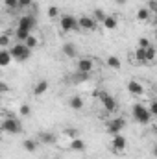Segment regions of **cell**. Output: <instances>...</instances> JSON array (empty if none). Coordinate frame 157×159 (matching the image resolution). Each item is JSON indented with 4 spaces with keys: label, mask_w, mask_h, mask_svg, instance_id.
<instances>
[{
    "label": "cell",
    "mask_w": 157,
    "mask_h": 159,
    "mask_svg": "<svg viewBox=\"0 0 157 159\" xmlns=\"http://www.w3.org/2000/svg\"><path fill=\"white\" fill-rule=\"evenodd\" d=\"M2 131L17 135V133L22 131V122L19 119H15V117H4V120H2Z\"/></svg>",
    "instance_id": "obj_1"
},
{
    "label": "cell",
    "mask_w": 157,
    "mask_h": 159,
    "mask_svg": "<svg viewBox=\"0 0 157 159\" xmlns=\"http://www.w3.org/2000/svg\"><path fill=\"white\" fill-rule=\"evenodd\" d=\"M131 111H133V119L137 120V122H141V124H148V122H150V119H152V113L148 111V106H142V104H133Z\"/></svg>",
    "instance_id": "obj_2"
},
{
    "label": "cell",
    "mask_w": 157,
    "mask_h": 159,
    "mask_svg": "<svg viewBox=\"0 0 157 159\" xmlns=\"http://www.w3.org/2000/svg\"><path fill=\"white\" fill-rule=\"evenodd\" d=\"M11 56H13V59H17V61H24V59H28L30 56H32V50L24 44V43H19V44H13L11 46Z\"/></svg>",
    "instance_id": "obj_3"
},
{
    "label": "cell",
    "mask_w": 157,
    "mask_h": 159,
    "mask_svg": "<svg viewBox=\"0 0 157 159\" xmlns=\"http://www.w3.org/2000/svg\"><path fill=\"white\" fill-rule=\"evenodd\" d=\"M98 98H100V102H102V106H104V109L107 113H115L117 111V100L107 91H98Z\"/></svg>",
    "instance_id": "obj_4"
},
{
    "label": "cell",
    "mask_w": 157,
    "mask_h": 159,
    "mask_svg": "<svg viewBox=\"0 0 157 159\" xmlns=\"http://www.w3.org/2000/svg\"><path fill=\"white\" fill-rule=\"evenodd\" d=\"M59 28H61V32H72V30H79L78 19H74L72 15H61V17H59Z\"/></svg>",
    "instance_id": "obj_5"
},
{
    "label": "cell",
    "mask_w": 157,
    "mask_h": 159,
    "mask_svg": "<svg viewBox=\"0 0 157 159\" xmlns=\"http://www.w3.org/2000/svg\"><path fill=\"white\" fill-rule=\"evenodd\" d=\"M124 126H126V119H122V117H117V119H113V120H109V122H107L105 129H107L111 135H118V133L124 129Z\"/></svg>",
    "instance_id": "obj_6"
},
{
    "label": "cell",
    "mask_w": 157,
    "mask_h": 159,
    "mask_svg": "<svg viewBox=\"0 0 157 159\" xmlns=\"http://www.w3.org/2000/svg\"><path fill=\"white\" fill-rule=\"evenodd\" d=\"M128 148V141H126V137L124 135H113V139H111V150L115 152V154H120V152H124Z\"/></svg>",
    "instance_id": "obj_7"
},
{
    "label": "cell",
    "mask_w": 157,
    "mask_h": 159,
    "mask_svg": "<svg viewBox=\"0 0 157 159\" xmlns=\"http://www.w3.org/2000/svg\"><path fill=\"white\" fill-rule=\"evenodd\" d=\"M78 24H79V30H87V32H94V30L98 28V22H96L92 17H87V15L79 17Z\"/></svg>",
    "instance_id": "obj_8"
},
{
    "label": "cell",
    "mask_w": 157,
    "mask_h": 159,
    "mask_svg": "<svg viewBox=\"0 0 157 159\" xmlns=\"http://www.w3.org/2000/svg\"><path fill=\"white\" fill-rule=\"evenodd\" d=\"M92 69H94V61L91 59V57H81L78 59V63H76V70L79 72H92Z\"/></svg>",
    "instance_id": "obj_9"
},
{
    "label": "cell",
    "mask_w": 157,
    "mask_h": 159,
    "mask_svg": "<svg viewBox=\"0 0 157 159\" xmlns=\"http://www.w3.org/2000/svg\"><path fill=\"white\" fill-rule=\"evenodd\" d=\"M19 28H24V30H28V32H32L34 28H35V17L34 15H24V17H20L19 19V24H17Z\"/></svg>",
    "instance_id": "obj_10"
},
{
    "label": "cell",
    "mask_w": 157,
    "mask_h": 159,
    "mask_svg": "<svg viewBox=\"0 0 157 159\" xmlns=\"http://www.w3.org/2000/svg\"><path fill=\"white\" fill-rule=\"evenodd\" d=\"M128 91L133 94V96H142L144 94V87L139 80H129L128 81Z\"/></svg>",
    "instance_id": "obj_11"
},
{
    "label": "cell",
    "mask_w": 157,
    "mask_h": 159,
    "mask_svg": "<svg viewBox=\"0 0 157 159\" xmlns=\"http://www.w3.org/2000/svg\"><path fill=\"white\" fill-rule=\"evenodd\" d=\"M37 139H39V143H43V144H54L57 141V137L54 133H50V131H41L39 135H37Z\"/></svg>",
    "instance_id": "obj_12"
},
{
    "label": "cell",
    "mask_w": 157,
    "mask_h": 159,
    "mask_svg": "<svg viewBox=\"0 0 157 159\" xmlns=\"http://www.w3.org/2000/svg\"><path fill=\"white\" fill-rule=\"evenodd\" d=\"M48 87H50L48 80H39V81H37V85L34 87V94H35V96H43V94L48 91Z\"/></svg>",
    "instance_id": "obj_13"
},
{
    "label": "cell",
    "mask_w": 157,
    "mask_h": 159,
    "mask_svg": "<svg viewBox=\"0 0 157 159\" xmlns=\"http://www.w3.org/2000/svg\"><path fill=\"white\" fill-rule=\"evenodd\" d=\"M63 54H65L67 57H70V59H72V57H76V56H78V48H76L72 43H65V44H63Z\"/></svg>",
    "instance_id": "obj_14"
},
{
    "label": "cell",
    "mask_w": 157,
    "mask_h": 159,
    "mask_svg": "<svg viewBox=\"0 0 157 159\" xmlns=\"http://www.w3.org/2000/svg\"><path fill=\"white\" fill-rule=\"evenodd\" d=\"M69 106H70L74 111H81V109H83V98L78 96V94H74V96L69 100Z\"/></svg>",
    "instance_id": "obj_15"
},
{
    "label": "cell",
    "mask_w": 157,
    "mask_h": 159,
    "mask_svg": "<svg viewBox=\"0 0 157 159\" xmlns=\"http://www.w3.org/2000/svg\"><path fill=\"white\" fill-rule=\"evenodd\" d=\"M102 26H104L105 30H115V28H117V26H118V19H117V17H115V15H107Z\"/></svg>",
    "instance_id": "obj_16"
},
{
    "label": "cell",
    "mask_w": 157,
    "mask_h": 159,
    "mask_svg": "<svg viewBox=\"0 0 157 159\" xmlns=\"http://www.w3.org/2000/svg\"><path fill=\"white\" fill-rule=\"evenodd\" d=\"M105 65H107L109 69H113V70H120V67H122V63H120V59H118L117 56H109V57L105 59Z\"/></svg>",
    "instance_id": "obj_17"
},
{
    "label": "cell",
    "mask_w": 157,
    "mask_h": 159,
    "mask_svg": "<svg viewBox=\"0 0 157 159\" xmlns=\"http://www.w3.org/2000/svg\"><path fill=\"white\" fill-rule=\"evenodd\" d=\"M11 59H13V56L9 50H0V67H7Z\"/></svg>",
    "instance_id": "obj_18"
},
{
    "label": "cell",
    "mask_w": 157,
    "mask_h": 159,
    "mask_svg": "<svg viewBox=\"0 0 157 159\" xmlns=\"http://www.w3.org/2000/svg\"><path fill=\"white\" fill-rule=\"evenodd\" d=\"M70 150H74V152H83L85 150V143L76 137V139H70Z\"/></svg>",
    "instance_id": "obj_19"
},
{
    "label": "cell",
    "mask_w": 157,
    "mask_h": 159,
    "mask_svg": "<svg viewBox=\"0 0 157 159\" xmlns=\"http://www.w3.org/2000/svg\"><path fill=\"white\" fill-rule=\"evenodd\" d=\"M22 146H24V150H26V152L34 154V152L37 150V141H35V139H24Z\"/></svg>",
    "instance_id": "obj_20"
},
{
    "label": "cell",
    "mask_w": 157,
    "mask_h": 159,
    "mask_svg": "<svg viewBox=\"0 0 157 159\" xmlns=\"http://www.w3.org/2000/svg\"><path fill=\"white\" fill-rule=\"evenodd\" d=\"M30 35H32V32H28V30H24V28H19V26L15 28V37H17L19 41H22V43H24Z\"/></svg>",
    "instance_id": "obj_21"
},
{
    "label": "cell",
    "mask_w": 157,
    "mask_h": 159,
    "mask_svg": "<svg viewBox=\"0 0 157 159\" xmlns=\"http://www.w3.org/2000/svg\"><path fill=\"white\" fill-rule=\"evenodd\" d=\"M150 13H152V11H150L148 7H141V9L137 11V20H139V22H146V20L150 19Z\"/></svg>",
    "instance_id": "obj_22"
},
{
    "label": "cell",
    "mask_w": 157,
    "mask_h": 159,
    "mask_svg": "<svg viewBox=\"0 0 157 159\" xmlns=\"http://www.w3.org/2000/svg\"><path fill=\"white\" fill-rule=\"evenodd\" d=\"M89 78H91V74H89V72H79V70H76V74H72V76H70V80H72V81H76V83L87 81Z\"/></svg>",
    "instance_id": "obj_23"
},
{
    "label": "cell",
    "mask_w": 157,
    "mask_h": 159,
    "mask_svg": "<svg viewBox=\"0 0 157 159\" xmlns=\"http://www.w3.org/2000/svg\"><path fill=\"white\" fill-rule=\"evenodd\" d=\"M135 59L142 65H146V48H135Z\"/></svg>",
    "instance_id": "obj_24"
},
{
    "label": "cell",
    "mask_w": 157,
    "mask_h": 159,
    "mask_svg": "<svg viewBox=\"0 0 157 159\" xmlns=\"http://www.w3.org/2000/svg\"><path fill=\"white\" fill-rule=\"evenodd\" d=\"M155 59H157V50L154 46H148V48H146V65H148V63H154Z\"/></svg>",
    "instance_id": "obj_25"
},
{
    "label": "cell",
    "mask_w": 157,
    "mask_h": 159,
    "mask_svg": "<svg viewBox=\"0 0 157 159\" xmlns=\"http://www.w3.org/2000/svg\"><path fill=\"white\" fill-rule=\"evenodd\" d=\"M24 44H26V46H28L30 50H35V48L39 46V39H37V35H34V34H32V35H30L28 39L24 41Z\"/></svg>",
    "instance_id": "obj_26"
},
{
    "label": "cell",
    "mask_w": 157,
    "mask_h": 159,
    "mask_svg": "<svg viewBox=\"0 0 157 159\" xmlns=\"http://www.w3.org/2000/svg\"><path fill=\"white\" fill-rule=\"evenodd\" d=\"M105 17H107V15H105V13H104L102 9H94V13H92V19H94V20H96L98 24H104Z\"/></svg>",
    "instance_id": "obj_27"
},
{
    "label": "cell",
    "mask_w": 157,
    "mask_h": 159,
    "mask_svg": "<svg viewBox=\"0 0 157 159\" xmlns=\"http://www.w3.org/2000/svg\"><path fill=\"white\" fill-rule=\"evenodd\" d=\"M9 43H11V37H9V34H2V35H0V48H2V50H7Z\"/></svg>",
    "instance_id": "obj_28"
},
{
    "label": "cell",
    "mask_w": 157,
    "mask_h": 159,
    "mask_svg": "<svg viewBox=\"0 0 157 159\" xmlns=\"http://www.w3.org/2000/svg\"><path fill=\"white\" fill-rule=\"evenodd\" d=\"M48 17L50 19H59L61 15H59V7L57 6H50L48 7Z\"/></svg>",
    "instance_id": "obj_29"
},
{
    "label": "cell",
    "mask_w": 157,
    "mask_h": 159,
    "mask_svg": "<svg viewBox=\"0 0 157 159\" xmlns=\"http://www.w3.org/2000/svg\"><path fill=\"white\" fill-rule=\"evenodd\" d=\"M30 113H32V109H30L28 104H22V106L19 107V115H20V117H28Z\"/></svg>",
    "instance_id": "obj_30"
},
{
    "label": "cell",
    "mask_w": 157,
    "mask_h": 159,
    "mask_svg": "<svg viewBox=\"0 0 157 159\" xmlns=\"http://www.w3.org/2000/svg\"><path fill=\"white\" fill-rule=\"evenodd\" d=\"M4 6L9 9H19V0H4Z\"/></svg>",
    "instance_id": "obj_31"
},
{
    "label": "cell",
    "mask_w": 157,
    "mask_h": 159,
    "mask_svg": "<svg viewBox=\"0 0 157 159\" xmlns=\"http://www.w3.org/2000/svg\"><path fill=\"white\" fill-rule=\"evenodd\" d=\"M148 111L152 113V117H157V100H152L148 104Z\"/></svg>",
    "instance_id": "obj_32"
},
{
    "label": "cell",
    "mask_w": 157,
    "mask_h": 159,
    "mask_svg": "<svg viewBox=\"0 0 157 159\" xmlns=\"http://www.w3.org/2000/svg\"><path fill=\"white\" fill-rule=\"evenodd\" d=\"M137 46H139V48H148V46H152V44H150V41L146 39V37H141L139 43H137Z\"/></svg>",
    "instance_id": "obj_33"
},
{
    "label": "cell",
    "mask_w": 157,
    "mask_h": 159,
    "mask_svg": "<svg viewBox=\"0 0 157 159\" xmlns=\"http://www.w3.org/2000/svg\"><path fill=\"white\" fill-rule=\"evenodd\" d=\"M30 6H34V0H19V7L20 9H26Z\"/></svg>",
    "instance_id": "obj_34"
},
{
    "label": "cell",
    "mask_w": 157,
    "mask_h": 159,
    "mask_svg": "<svg viewBox=\"0 0 157 159\" xmlns=\"http://www.w3.org/2000/svg\"><path fill=\"white\" fill-rule=\"evenodd\" d=\"M146 7L157 15V0H148V6H146Z\"/></svg>",
    "instance_id": "obj_35"
},
{
    "label": "cell",
    "mask_w": 157,
    "mask_h": 159,
    "mask_svg": "<svg viewBox=\"0 0 157 159\" xmlns=\"http://www.w3.org/2000/svg\"><path fill=\"white\" fill-rule=\"evenodd\" d=\"M65 135L70 137V139H76V137H78V131H76V129H65Z\"/></svg>",
    "instance_id": "obj_36"
},
{
    "label": "cell",
    "mask_w": 157,
    "mask_h": 159,
    "mask_svg": "<svg viewBox=\"0 0 157 159\" xmlns=\"http://www.w3.org/2000/svg\"><path fill=\"white\" fill-rule=\"evenodd\" d=\"M0 93H2V94L7 93V83H6V81H0Z\"/></svg>",
    "instance_id": "obj_37"
},
{
    "label": "cell",
    "mask_w": 157,
    "mask_h": 159,
    "mask_svg": "<svg viewBox=\"0 0 157 159\" xmlns=\"http://www.w3.org/2000/svg\"><path fill=\"white\" fill-rule=\"evenodd\" d=\"M126 2H128V0H117V4H118V6H122V4H126Z\"/></svg>",
    "instance_id": "obj_38"
},
{
    "label": "cell",
    "mask_w": 157,
    "mask_h": 159,
    "mask_svg": "<svg viewBox=\"0 0 157 159\" xmlns=\"http://www.w3.org/2000/svg\"><path fill=\"white\" fill-rule=\"evenodd\" d=\"M154 156L157 157V146H154Z\"/></svg>",
    "instance_id": "obj_39"
},
{
    "label": "cell",
    "mask_w": 157,
    "mask_h": 159,
    "mask_svg": "<svg viewBox=\"0 0 157 159\" xmlns=\"http://www.w3.org/2000/svg\"><path fill=\"white\" fill-rule=\"evenodd\" d=\"M152 22H154V24H155V26H157V15H155V17H154V20H152Z\"/></svg>",
    "instance_id": "obj_40"
},
{
    "label": "cell",
    "mask_w": 157,
    "mask_h": 159,
    "mask_svg": "<svg viewBox=\"0 0 157 159\" xmlns=\"http://www.w3.org/2000/svg\"><path fill=\"white\" fill-rule=\"evenodd\" d=\"M154 35H155V41H157V30H155V34H154Z\"/></svg>",
    "instance_id": "obj_41"
},
{
    "label": "cell",
    "mask_w": 157,
    "mask_h": 159,
    "mask_svg": "<svg viewBox=\"0 0 157 159\" xmlns=\"http://www.w3.org/2000/svg\"><path fill=\"white\" fill-rule=\"evenodd\" d=\"M56 159H59V157H56Z\"/></svg>",
    "instance_id": "obj_42"
}]
</instances>
